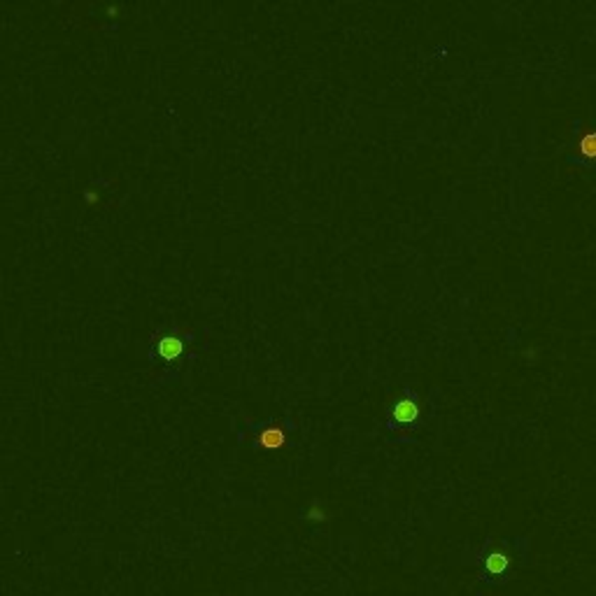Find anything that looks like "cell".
I'll list each match as a JSON object with an SVG mask.
<instances>
[{"instance_id": "cell-1", "label": "cell", "mask_w": 596, "mask_h": 596, "mask_svg": "<svg viewBox=\"0 0 596 596\" xmlns=\"http://www.w3.org/2000/svg\"><path fill=\"white\" fill-rule=\"evenodd\" d=\"M187 354V336L182 331H171V334H157L152 338V356L161 363H180L182 356Z\"/></svg>"}, {"instance_id": "cell-2", "label": "cell", "mask_w": 596, "mask_h": 596, "mask_svg": "<svg viewBox=\"0 0 596 596\" xmlns=\"http://www.w3.org/2000/svg\"><path fill=\"white\" fill-rule=\"evenodd\" d=\"M287 443V424L284 422H273L261 426V431L256 433V445L261 450H282Z\"/></svg>"}, {"instance_id": "cell-3", "label": "cell", "mask_w": 596, "mask_h": 596, "mask_svg": "<svg viewBox=\"0 0 596 596\" xmlns=\"http://www.w3.org/2000/svg\"><path fill=\"white\" fill-rule=\"evenodd\" d=\"M391 417H394V422H398V424H412L419 417L417 401H415V398H410V396L401 398V401L394 405V410H391Z\"/></svg>"}, {"instance_id": "cell-4", "label": "cell", "mask_w": 596, "mask_h": 596, "mask_svg": "<svg viewBox=\"0 0 596 596\" xmlns=\"http://www.w3.org/2000/svg\"><path fill=\"white\" fill-rule=\"evenodd\" d=\"M485 568H487V573H492V575L503 573L505 568H508V557H505V554L492 552L489 557L485 559Z\"/></svg>"}, {"instance_id": "cell-5", "label": "cell", "mask_w": 596, "mask_h": 596, "mask_svg": "<svg viewBox=\"0 0 596 596\" xmlns=\"http://www.w3.org/2000/svg\"><path fill=\"white\" fill-rule=\"evenodd\" d=\"M580 154L587 159H596V131L585 133L580 138Z\"/></svg>"}, {"instance_id": "cell-6", "label": "cell", "mask_w": 596, "mask_h": 596, "mask_svg": "<svg viewBox=\"0 0 596 596\" xmlns=\"http://www.w3.org/2000/svg\"><path fill=\"white\" fill-rule=\"evenodd\" d=\"M324 517H327V512L322 510L320 505H313L308 510V519H313V522H324Z\"/></svg>"}]
</instances>
